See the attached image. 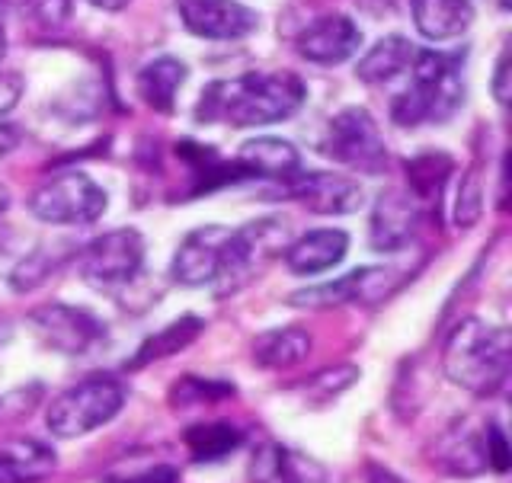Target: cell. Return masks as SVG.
<instances>
[{"mask_svg": "<svg viewBox=\"0 0 512 483\" xmlns=\"http://www.w3.org/2000/svg\"><path fill=\"white\" fill-rule=\"evenodd\" d=\"M320 154L359 173H381L388 167V148L375 119L362 106H346L327 122V135L320 141Z\"/></svg>", "mask_w": 512, "mask_h": 483, "instance_id": "6", "label": "cell"}, {"mask_svg": "<svg viewBox=\"0 0 512 483\" xmlns=\"http://www.w3.org/2000/svg\"><path fill=\"white\" fill-rule=\"evenodd\" d=\"M7 55V32H4V26H0V58Z\"/></svg>", "mask_w": 512, "mask_h": 483, "instance_id": "38", "label": "cell"}, {"mask_svg": "<svg viewBox=\"0 0 512 483\" xmlns=\"http://www.w3.org/2000/svg\"><path fill=\"white\" fill-rule=\"evenodd\" d=\"M234 160H237V167L244 170L247 180L256 176V180L288 183L292 176L301 173V154L295 151L292 141H282V138H253L240 148Z\"/></svg>", "mask_w": 512, "mask_h": 483, "instance_id": "16", "label": "cell"}, {"mask_svg": "<svg viewBox=\"0 0 512 483\" xmlns=\"http://www.w3.org/2000/svg\"><path fill=\"white\" fill-rule=\"evenodd\" d=\"M23 96V77L20 74H0V116H7V112L20 103Z\"/></svg>", "mask_w": 512, "mask_h": 483, "instance_id": "33", "label": "cell"}, {"mask_svg": "<svg viewBox=\"0 0 512 483\" xmlns=\"http://www.w3.org/2000/svg\"><path fill=\"white\" fill-rule=\"evenodd\" d=\"M288 196L317 215H352L365 202V189L336 173H298L288 180Z\"/></svg>", "mask_w": 512, "mask_h": 483, "instance_id": "12", "label": "cell"}, {"mask_svg": "<svg viewBox=\"0 0 512 483\" xmlns=\"http://www.w3.org/2000/svg\"><path fill=\"white\" fill-rule=\"evenodd\" d=\"M349 250V234L340 228H320L298 237L292 247H285V266L295 276H320V272L343 263Z\"/></svg>", "mask_w": 512, "mask_h": 483, "instance_id": "17", "label": "cell"}, {"mask_svg": "<svg viewBox=\"0 0 512 483\" xmlns=\"http://www.w3.org/2000/svg\"><path fill=\"white\" fill-rule=\"evenodd\" d=\"M452 170H455L452 157L442 151H426L420 157L407 160V180L413 186L416 205H439L445 180L452 176Z\"/></svg>", "mask_w": 512, "mask_h": 483, "instance_id": "25", "label": "cell"}, {"mask_svg": "<svg viewBox=\"0 0 512 483\" xmlns=\"http://www.w3.org/2000/svg\"><path fill=\"white\" fill-rule=\"evenodd\" d=\"M39 26H61L71 13V0H20Z\"/></svg>", "mask_w": 512, "mask_h": 483, "instance_id": "30", "label": "cell"}, {"mask_svg": "<svg viewBox=\"0 0 512 483\" xmlns=\"http://www.w3.org/2000/svg\"><path fill=\"white\" fill-rule=\"evenodd\" d=\"M32 327L45 346L64 352V356H80L106 336L100 320L84 308H71V304H45L32 314Z\"/></svg>", "mask_w": 512, "mask_h": 483, "instance_id": "10", "label": "cell"}, {"mask_svg": "<svg viewBox=\"0 0 512 483\" xmlns=\"http://www.w3.org/2000/svg\"><path fill=\"white\" fill-rule=\"evenodd\" d=\"M397 285L394 279V269H384V266H365L349 272V276L336 279V282H324V285H314V288H301L295 292L292 301L295 308H340V304H375L384 295L391 292Z\"/></svg>", "mask_w": 512, "mask_h": 483, "instance_id": "9", "label": "cell"}, {"mask_svg": "<svg viewBox=\"0 0 512 483\" xmlns=\"http://www.w3.org/2000/svg\"><path fill=\"white\" fill-rule=\"evenodd\" d=\"M90 4H93L96 10H109V13H116V10L128 7V0H90Z\"/></svg>", "mask_w": 512, "mask_h": 483, "instance_id": "37", "label": "cell"}, {"mask_svg": "<svg viewBox=\"0 0 512 483\" xmlns=\"http://www.w3.org/2000/svg\"><path fill=\"white\" fill-rule=\"evenodd\" d=\"M356 381H359V368L356 365H333V368H324V372H317L314 378H308V384H304V394H311L317 404H327V400L349 391Z\"/></svg>", "mask_w": 512, "mask_h": 483, "instance_id": "27", "label": "cell"}, {"mask_svg": "<svg viewBox=\"0 0 512 483\" xmlns=\"http://www.w3.org/2000/svg\"><path fill=\"white\" fill-rule=\"evenodd\" d=\"M413 55H416L413 42H407L404 36H388V39L375 42L359 58L356 74H359V80H365V84H388V80H394L397 74L410 71Z\"/></svg>", "mask_w": 512, "mask_h": 483, "instance_id": "23", "label": "cell"}, {"mask_svg": "<svg viewBox=\"0 0 512 483\" xmlns=\"http://www.w3.org/2000/svg\"><path fill=\"white\" fill-rule=\"evenodd\" d=\"M231 231L221 228V224H205L186 234L173 256V279L186 285V288H202V285H215L224 266V250H228Z\"/></svg>", "mask_w": 512, "mask_h": 483, "instance_id": "11", "label": "cell"}, {"mask_svg": "<svg viewBox=\"0 0 512 483\" xmlns=\"http://www.w3.org/2000/svg\"><path fill=\"white\" fill-rule=\"evenodd\" d=\"M228 394H234L231 384L183 378V381L170 391V400H173L176 407H189V404H205V400H218V397H228Z\"/></svg>", "mask_w": 512, "mask_h": 483, "instance_id": "29", "label": "cell"}, {"mask_svg": "<svg viewBox=\"0 0 512 483\" xmlns=\"http://www.w3.org/2000/svg\"><path fill=\"white\" fill-rule=\"evenodd\" d=\"M13 144H16V132L10 125H0V154H7Z\"/></svg>", "mask_w": 512, "mask_h": 483, "instance_id": "36", "label": "cell"}, {"mask_svg": "<svg viewBox=\"0 0 512 483\" xmlns=\"http://www.w3.org/2000/svg\"><path fill=\"white\" fill-rule=\"evenodd\" d=\"M304 84L292 71H253L231 80H212L196 103V122L256 128L295 116L304 103Z\"/></svg>", "mask_w": 512, "mask_h": 483, "instance_id": "1", "label": "cell"}, {"mask_svg": "<svg viewBox=\"0 0 512 483\" xmlns=\"http://www.w3.org/2000/svg\"><path fill=\"white\" fill-rule=\"evenodd\" d=\"M202 330H205V320H202V317L186 314V317H180V320H173V324L160 327L154 336H148V340H144V343L138 346L135 359L128 362V368H132V372H138V368L151 365V362H160V359L176 356V352H183L189 343H196Z\"/></svg>", "mask_w": 512, "mask_h": 483, "instance_id": "24", "label": "cell"}, {"mask_svg": "<svg viewBox=\"0 0 512 483\" xmlns=\"http://www.w3.org/2000/svg\"><path fill=\"white\" fill-rule=\"evenodd\" d=\"M362 48V29L343 13L314 20L298 36V55L314 64H343Z\"/></svg>", "mask_w": 512, "mask_h": 483, "instance_id": "14", "label": "cell"}, {"mask_svg": "<svg viewBox=\"0 0 512 483\" xmlns=\"http://www.w3.org/2000/svg\"><path fill=\"white\" fill-rule=\"evenodd\" d=\"M484 215V183H480L477 167L464 173L461 189H458V202H455V224L458 228H474Z\"/></svg>", "mask_w": 512, "mask_h": 483, "instance_id": "28", "label": "cell"}, {"mask_svg": "<svg viewBox=\"0 0 512 483\" xmlns=\"http://www.w3.org/2000/svg\"><path fill=\"white\" fill-rule=\"evenodd\" d=\"M106 483H180V474L170 464H154V468H144L128 477H109Z\"/></svg>", "mask_w": 512, "mask_h": 483, "instance_id": "32", "label": "cell"}, {"mask_svg": "<svg viewBox=\"0 0 512 483\" xmlns=\"http://www.w3.org/2000/svg\"><path fill=\"white\" fill-rule=\"evenodd\" d=\"M416 32L432 42L461 36L474 23L471 0H410Z\"/></svg>", "mask_w": 512, "mask_h": 483, "instance_id": "19", "label": "cell"}, {"mask_svg": "<svg viewBox=\"0 0 512 483\" xmlns=\"http://www.w3.org/2000/svg\"><path fill=\"white\" fill-rule=\"evenodd\" d=\"M186 64L173 55H160L154 61H148L138 71V96L148 103L154 112H173V100L176 90L186 84Z\"/></svg>", "mask_w": 512, "mask_h": 483, "instance_id": "21", "label": "cell"}, {"mask_svg": "<svg viewBox=\"0 0 512 483\" xmlns=\"http://www.w3.org/2000/svg\"><path fill=\"white\" fill-rule=\"evenodd\" d=\"M311 336L301 327H276L253 340V362L260 368H292L308 359Z\"/></svg>", "mask_w": 512, "mask_h": 483, "instance_id": "22", "label": "cell"}, {"mask_svg": "<svg viewBox=\"0 0 512 483\" xmlns=\"http://www.w3.org/2000/svg\"><path fill=\"white\" fill-rule=\"evenodd\" d=\"M461 61L464 55H445L432 48L416 52L410 64V84L391 103V119L400 128L452 119L464 103Z\"/></svg>", "mask_w": 512, "mask_h": 483, "instance_id": "3", "label": "cell"}, {"mask_svg": "<svg viewBox=\"0 0 512 483\" xmlns=\"http://www.w3.org/2000/svg\"><path fill=\"white\" fill-rule=\"evenodd\" d=\"M183 26L208 42H237L260 29V13L240 0H176Z\"/></svg>", "mask_w": 512, "mask_h": 483, "instance_id": "8", "label": "cell"}, {"mask_svg": "<svg viewBox=\"0 0 512 483\" xmlns=\"http://www.w3.org/2000/svg\"><path fill=\"white\" fill-rule=\"evenodd\" d=\"M55 471V452L36 439L0 445V483H36Z\"/></svg>", "mask_w": 512, "mask_h": 483, "instance_id": "20", "label": "cell"}, {"mask_svg": "<svg viewBox=\"0 0 512 483\" xmlns=\"http://www.w3.org/2000/svg\"><path fill=\"white\" fill-rule=\"evenodd\" d=\"M512 365L509 330L493 327L480 317H468L448 333L442 349V368L458 388L474 397H490L506 384Z\"/></svg>", "mask_w": 512, "mask_h": 483, "instance_id": "2", "label": "cell"}, {"mask_svg": "<svg viewBox=\"0 0 512 483\" xmlns=\"http://www.w3.org/2000/svg\"><path fill=\"white\" fill-rule=\"evenodd\" d=\"M496 4H500L503 10H509V4H512V0H496Z\"/></svg>", "mask_w": 512, "mask_h": 483, "instance_id": "39", "label": "cell"}, {"mask_svg": "<svg viewBox=\"0 0 512 483\" xmlns=\"http://www.w3.org/2000/svg\"><path fill=\"white\" fill-rule=\"evenodd\" d=\"M420 224V205L413 196L400 189L381 192L375 208H372V228H368V240L378 253H397L404 250Z\"/></svg>", "mask_w": 512, "mask_h": 483, "instance_id": "15", "label": "cell"}, {"mask_svg": "<svg viewBox=\"0 0 512 483\" xmlns=\"http://www.w3.org/2000/svg\"><path fill=\"white\" fill-rule=\"evenodd\" d=\"M29 212L45 224H93L103 218L109 196L93 176L68 170L48 180L29 196Z\"/></svg>", "mask_w": 512, "mask_h": 483, "instance_id": "5", "label": "cell"}, {"mask_svg": "<svg viewBox=\"0 0 512 483\" xmlns=\"http://www.w3.org/2000/svg\"><path fill=\"white\" fill-rule=\"evenodd\" d=\"M144 263V237L135 228H119L96 237L77 256V269L93 288H116L138 276Z\"/></svg>", "mask_w": 512, "mask_h": 483, "instance_id": "7", "label": "cell"}, {"mask_svg": "<svg viewBox=\"0 0 512 483\" xmlns=\"http://www.w3.org/2000/svg\"><path fill=\"white\" fill-rule=\"evenodd\" d=\"M487 468H493L496 474L509 471V445H506L503 429L496 423L487 426Z\"/></svg>", "mask_w": 512, "mask_h": 483, "instance_id": "31", "label": "cell"}, {"mask_svg": "<svg viewBox=\"0 0 512 483\" xmlns=\"http://www.w3.org/2000/svg\"><path fill=\"white\" fill-rule=\"evenodd\" d=\"M493 96L503 106L509 103V52L496 58V71H493Z\"/></svg>", "mask_w": 512, "mask_h": 483, "instance_id": "34", "label": "cell"}, {"mask_svg": "<svg viewBox=\"0 0 512 483\" xmlns=\"http://www.w3.org/2000/svg\"><path fill=\"white\" fill-rule=\"evenodd\" d=\"M365 483H407L404 477H397L394 471H388V468H381V464H372L368 468V480Z\"/></svg>", "mask_w": 512, "mask_h": 483, "instance_id": "35", "label": "cell"}, {"mask_svg": "<svg viewBox=\"0 0 512 483\" xmlns=\"http://www.w3.org/2000/svg\"><path fill=\"white\" fill-rule=\"evenodd\" d=\"M183 442L196 461H221L224 455H231L234 448L244 442V432L231 423H202V426L186 429Z\"/></svg>", "mask_w": 512, "mask_h": 483, "instance_id": "26", "label": "cell"}, {"mask_svg": "<svg viewBox=\"0 0 512 483\" xmlns=\"http://www.w3.org/2000/svg\"><path fill=\"white\" fill-rule=\"evenodd\" d=\"M490 426V423H487ZM487 426L474 420H458L448 426L436 448H432V468L452 477H474L487 468Z\"/></svg>", "mask_w": 512, "mask_h": 483, "instance_id": "13", "label": "cell"}, {"mask_svg": "<svg viewBox=\"0 0 512 483\" xmlns=\"http://www.w3.org/2000/svg\"><path fill=\"white\" fill-rule=\"evenodd\" d=\"M122 407V381H116L112 375H93L52 400V407L45 413V426L58 439H80L116 420Z\"/></svg>", "mask_w": 512, "mask_h": 483, "instance_id": "4", "label": "cell"}, {"mask_svg": "<svg viewBox=\"0 0 512 483\" xmlns=\"http://www.w3.org/2000/svg\"><path fill=\"white\" fill-rule=\"evenodd\" d=\"M250 480L253 483H327L324 468L304 458L298 452L269 442L250 461Z\"/></svg>", "mask_w": 512, "mask_h": 483, "instance_id": "18", "label": "cell"}]
</instances>
